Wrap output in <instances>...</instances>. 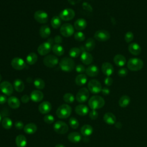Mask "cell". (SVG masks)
I'll use <instances>...</instances> for the list:
<instances>
[{"mask_svg": "<svg viewBox=\"0 0 147 147\" xmlns=\"http://www.w3.org/2000/svg\"><path fill=\"white\" fill-rule=\"evenodd\" d=\"M59 66L62 71L66 72H69L74 69L75 63L72 58L65 57L61 59L59 62Z\"/></svg>", "mask_w": 147, "mask_h": 147, "instance_id": "1", "label": "cell"}, {"mask_svg": "<svg viewBox=\"0 0 147 147\" xmlns=\"http://www.w3.org/2000/svg\"><path fill=\"white\" fill-rule=\"evenodd\" d=\"M88 103L92 110H96L103 107L105 104V101L100 96L94 95L90 98Z\"/></svg>", "mask_w": 147, "mask_h": 147, "instance_id": "2", "label": "cell"}, {"mask_svg": "<svg viewBox=\"0 0 147 147\" xmlns=\"http://www.w3.org/2000/svg\"><path fill=\"white\" fill-rule=\"evenodd\" d=\"M144 66L143 61L136 57H133L129 59L127 63L128 69L131 71H138L141 70Z\"/></svg>", "mask_w": 147, "mask_h": 147, "instance_id": "3", "label": "cell"}, {"mask_svg": "<svg viewBox=\"0 0 147 147\" xmlns=\"http://www.w3.org/2000/svg\"><path fill=\"white\" fill-rule=\"evenodd\" d=\"M71 113V107L67 104H63L57 108L56 114L58 118L60 119H65L70 116Z\"/></svg>", "mask_w": 147, "mask_h": 147, "instance_id": "4", "label": "cell"}, {"mask_svg": "<svg viewBox=\"0 0 147 147\" xmlns=\"http://www.w3.org/2000/svg\"><path fill=\"white\" fill-rule=\"evenodd\" d=\"M88 89L92 94H98L102 91V85L100 83L96 80L92 79L88 83Z\"/></svg>", "mask_w": 147, "mask_h": 147, "instance_id": "5", "label": "cell"}, {"mask_svg": "<svg viewBox=\"0 0 147 147\" xmlns=\"http://www.w3.org/2000/svg\"><path fill=\"white\" fill-rule=\"evenodd\" d=\"M68 125L62 121H57L53 125V129L58 134H65L68 131Z\"/></svg>", "mask_w": 147, "mask_h": 147, "instance_id": "6", "label": "cell"}, {"mask_svg": "<svg viewBox=\"0 0 147 147\" xmlns=\"http://www.w3.org/2000/svg\"><path fill=\"white\" fill-rule=\"evenodd\" d=\"M60 32L63 36L69 37L74 33V28L71 24H64L60 27Z\"/></svg>", "mask_w": 147, "mask_h": 147, "instance_id": "7", "label": "cell"}, {"mask_svg": "<svg viewBox=\"0 0 147 147\" xmlns=\"http://www.w3.org/2000/svg\"><path fill=\"white\" fill-rule=\"evenodd\" d=\"M59 63L58 58L53 55H48L46 56L43 59L44 64L49 68H53L55 67Z\"/></svg>", "mask_w": 147, "mask_h": 147, "instance_id": "8", "label": "cell"}, {"mask_svg": "<svg viewBox=\"0 0 147 147\" xmlns=\"http://www.w3.org/2000/svg\"><path fill=\"white\" fill-rule=\"evenodd\" d=\"M89 97V90L83 87L80 88L76 94V99L79 103H84L87 100Z\"/></svg>", "mask_w": 147, "mask_h": 147, "instance_id": "9", "label": "cell"}, {"mask_svg": "<svg viewBox=\"0 0 147 147\" xmlns=\"http://www.w3.org/2000/svg\"><path fill=\"white\" fill-rule=\"evenodd\" d=\"M75 16V11L71 8H68L64 9L60 13L59 17L61 18V20L66 21L72 20Z\"/></svg>", "mask_w": 147, "mask_h": 147, "instance_id": "10", "label": "cell"}, {"mask_svg": "<svg viewBox=\"0 0 147 147\" xmlns=\"http://www.w3.org/2000/svg\"><path fill=\"white\" fill-rule=\"evenodd\" d=\"M95 40L99 41H106L110 39V34L106 30H97L94 36Z\"/></svg>", "mask_w": 147, "mask_h": 147, "instance_id": "11", "label": "cell"}, {"mask_svg": "<svg viewBox=\"0 0 147 147\" xmlns=\"http://www.w3.org/2000/svg\"><path fill=\"white\" fill-rule=\"evenodd\" d=\"M34 18L40 24H45L48 21V14L43 10H37L34 14Z\"/></svg>", "mask_w": 147, "mask_h": 147, "instance_id": "12", "label": "cell"}, {"mask_svg": "<svg viewBox=\"0 0 147 147\" xmlns=\"http://www.w3.org/2000/svg\"><path fill=\"white\" fill-rule=\"evenodd\" d=\"M11 65L16 70H22L25 68L26 64L22 59L16 57L12 59L11 61Z\"/></svg>", "mask_w": 147, "mask_h": 147, "instance_id": "13", "label": "cell"}, {"mask_svg": "<svg viewBox=\"0 0 147 147\" xmlns=\"http://www.w3.org/2000/svg\"><path fill=\"white\" fill-rule=\"evenodd\" d=\"M52 44L48 41L41 43L37 48V52L41 56L47 55L52 49Z\"/></svg>", "mask_w": 147, "mask_h": 147, "instance_id": "14", "label": "cell"}, {"mask_svg": "<svg viewBox=\"0 0 147 147\" xmlns=\"http://www.w3.org/2000/svg\"><path fill=\"white\" fill-rule=\"evenodd\" d=\"M1 91L6 95L10 96L13 92V87L8 81H3L0 84Z\"/></svg>", "mask_w": 147, "mask_h": 147, "instance_id": "15", "label": "cell"}, {"mask_svg": "<svg viewBox=\"0 0 147 147\" xmlns=\"http://www.w3.org/2000/svg\"><path fill=\"white\" fill-rule=\"evenodd\" d=\"M101 69L103 74L107 76H110L114 72V67L113 65L109 62L103 63L102 65Z\"/></svg>", "mask_w": 147, "mask_h": 147, "instance_id": "16", "label": "cell"}, {"mask_svg": "<svg viewBox=\"0 0 147 147\" xmlns=\"http://www.w3.org/2000/svg\"><path fill=\"white\" fill-rule=\"evenodd\" d=\"M52 105L48 101H44L38 106V111L43 114H47L51 111Z\"/></svg>", "mask_w": 147, "mask_h": 147, "instance_id": "17", "label": "cell"}, {"mask_svg": "<svg viewBox=\"0 0 147 147\" xmlns=\"http://www.w3.org/2000/svg\"><path fill=\"white\" fill-rule=\"evenodd\" d=\"M128 51L134 56L139 55L141 52V48L139 44L136 42H131L128 45Z\"/></svg>", "mask_w": 147, "mask_h": 147, "instance_id": "18", "label": "cell"}, {"mask_svg": "<svg viewBox=\"0 0 147 147\" xmlns=\"http://www.w3.org/2000/svg\"><path fill=\"white\" fill-rule=\"evenodd\" d=\"M30 98L33 102H39L42 100L44 98V94L40 90H33L30 94Z\"/></svg>", "mask_w": 147, "mask_h": 147, "instance_id": "19", "label": "cell"}, {"mask_svg": "<svg viewBox=\"0 0 147 147\" xmlns=\"http://www.w3.org/2000/svg\"><path fill=\"white\" fill-rule=\"evenodd\" d=\"M81 61L85 65L90 64L93 60V57L91 53L88 52L83 51L80 55Z\"/></svg>", "mask_w": 147, "mask_h": 147, "instance_id": "20", "label": "cell"}, {"mask_svg": "<svg viewBox=\"0 0 147 147\" xmlns=\"http://www.w3.org/2000/svg\"><path fill=\"white\" fill-rule=\"evenodd\" d=\"M86 74L90 77L96 76L99 72V68L96 65H91L86 69Z\"/></svg>", "mask_w": 147, "mask_h": 147, "instance_id": "21", "label": "cell"}, {"mask_svg": "<svg viewBox=\"0 0 147 147\" xmlns=\"http://www.w3.org/2000/svg\"><path fill=\"white\" fill-rule=\"evenodd\" d=\"M87 25V23L86 20L83 18H79L74 22V28L78 31H81L86 28Z\"/></svg>", "mask_w": 147, "mask_h": 147, "instance_id": "22", "label": "cell"}, {"mask_svg": "<svg viewBox=\"0 0 147 147\" xmlns=\"http://www.w3.org/2000/svg\"><path fill=\"white\" fill-rule=\"evenodd\" d=\"M7 103L8 105L12 109H17L20 107V101L18 99V98H17L16 96H10L8 99H7Z\"/></svg>", "mask_w": 147, "mask_h": 147, "instance_id": "23", "label": "cell"}, {"mask_svg": "<svg viewBox=\"0 0 147 147\" xmlns=\"http://www.w3.org/2000/svg\"><path fill=\"white\" fill-rule=\"evenodd\" d=\"M113 61L117 66L123 67L126 64V60L124 56L120 54H118L114 57Z\"/></svg>", "mask_w": 147, "mask_h": 147, "instance_id": "24", "label": "cell"}, {"mask_svg": "<svg viewBox=\"0 0 147 147\" xmlns=\"http://www.w3.org/2000/svg\"><path fill=\"white\" fill-rule=\"evenodd\" d=\"M75 112L77 114L79 115L84 116L88 113L89 109L86 105H79L75 107Z\"/></svg>", "mask_w": 147, "mask_h": 147, "instance_id": "25", "label": "cell"}, {"mask_svg": "<svg viewBox=\"0 0 147 147\" xmlns=\"http://www.w3.org/2000/svg\"><path fill=\"white\" fill-rule=\"evenodd\" d=\"M103 121L108 125H114L116 122V117L113 113L107 112L103 116Z\"/></svg>", "mask_w": 147, "mask_h": 147, "instance_id": "26", "label": "cell"}, {"mask_svg": "<svg viewBox=\"0 0 147 147\" xmlns=\"http://www.w3.org/2000/svg\"><path fill=\"white\" fill-rule=\"evenodd\" d=\"M80 133L84 137H88L93 133V128L90 125H84L80 129Z\"/></svg>", "mask_w": 147, "mask_h": 147, "instance_id": "27", "label": "cell"}, {"mask_svg": "<svg viewBox=\"0 0 147 147\" xmlns=\"http://www.w3.org/2000/svg\"><path fill=\"white\" fill-rule=\"evenodd\" d=\"M51 33V29L47 25H42L40 28L39 34L40 36L43 38H48L50 36Z\"/></svg>", "mask_w": 147, "mask_h": 147, "instance_id": "28", "label": "cell"}, {"mask_svg": "<svg viewBox=\"0 0 147 147\" xmlns=\"http://www.w3.org/2000/svg\"><path fill=\"white\" fill-rule=\"evenodd\" d=\"M37 129L36 125L34 123H29L26 124L24 127V131L25 133L28 134H34Z\"/></svg>", "mask_w": 147, "mask_h": 147, "instance_id": "29", "label": "cell"}, {"mask_svg": "<svg viewBox=\"0 0 147 147\" xmlns=\"http://www.w3.org/2000/svg\"><path fill=\"white\" fill-rule=\"evenodd\" d=\"M68 140L72 143H78L82 140V136L78 132H72L68 136Z\"/></svg>", "mask_w": 147, "mask_h": 147, "instance_id": "30", "label": "cell"}, {"mask_svg": "<svg viewBox=\"0 0 147 147\" xmlns=\"http://www.w3.org/2000/svg\"><path fill=\"white\" fill-rule=\"evenodd\" d=\"M16 144L17 147H26L27 140L26 137L22 135H18L16 138Z\"/></svg>", "mask_w": 147, "mask_h": 147, "instance_id": "31", "label": "cell"}, {"mask_svg": "<svg viewBox=\"0 0 147 147\" xmlns=\"http://www.w3.org/2000/svg\"><path fill=\"white\" fill-rule=\"evenodd\" d=\"M87 81V76L85 74H80L76 76L75 78V83L79 86H82L84 85Z\"/></svg>", "mask_w": 147, "mask_h": 147, "instance_id": "32", "label": "cell"}, {"mask_svg": "<svg viewBox=\"0 0 147 147\" xmlns=\"http://www.w3.org/2000/svg\"><path fill=\"white\" fill-rule=\"evenodd\" d=\"M13 86L15 90L18 92H22L25 88V85L24 82L19 79H17L13 83Z\"/></svg>", "mask_w": 147, "mask_h": 147, "instance_id": "33", "label": "cell"}, {"mask_svg": "<svg viewBox=\"0 0 147 147\" xmlns=\"http://www.w3.org/2000/svg\"><path fill=\"white\" fill-rule=\"evenodd\" d=\"M130 102V98L129 96L126 95H122L118 100V105L121 107H127Z\"/></svg>", "mask_w": 147, "mask_h": 147, "instance_id": "34", "label": "cell"}, {"mask_svg": "<svg viewBox=\"0 0 147 147\" xmlns=\"http://www.w3.org/2000/svg\"><path fill=\"white\" fill-rule=\"evenodd\" d=\"M52 50L53 53L58 56H62L64 53V48L60 44H54L52 47Z\"/></svg>", "mask_w": 147, "mask_h": 147, "instance_id": "35", "label": "cell"}, {"mask_svg": "<svg viewBox=\"0 0 147 147\" xmlns=\"http://www.w3.org/2000/svg\"><path fill=\"white\" fill-rule=\"evenodd\" d=\"M38 59V56L36 53L31 52L28 55L26 58V62L29 65H33L35 64Z\"/></svg>", "mask_w": 147, "mask_h": 147, "instance_id": "36", "label": "cell"}, {"mask_svg": "<svg viewBox=\"0 0 147 147\" xmlns=\"http://www.w3.org/2000/svg\"><path fill=\"white\" fill-rule=\"evenodd\" d=\"M95 47V40L92 38H88L84 44V49L87 51H92Z\"/></svg>", "mask_w": 147, "mask_h": 147, "instance_id": "37", "label": "cell"}, {"mask_svg": "<svg viewBox=\"0 0 147 147\" xmlns=\"http://www.w3.org/2000/svg\"><path fill=\"white\" fill-rule=\"evenodd\" d=\"M51 26H52L53 28L58 29L59 27L61 26V20L59 17V16H55L51 19Z\"/></svg>", "mask_w": 147, "mask_h": 147, "instance_id": "38", "label": "cell"}, {"mask_svg": "<svg viewBox=\"0 0 147 147\" xmlns=\"http://www.w3.org/2000/svg\"><path fill=\"white\" fill-rule=\"evenodd\" d=\"M2 127L5 129H10L13 126V122L11 119L8 117H5L1 121Z\"/></svg>", "mask_w": 147, "mask_h": 147, "instance_id": "39", "label": "cell"}, {"mask_svg": "<svg viewBox=\"0 0 147 147\" xmlns=\"http://www.w3.org/2000/svg\"><path fill=\"white\" fill-rule=\"evenodd\" d=\"M81 53V49L78 47H73L69 51V55L71 57L76 58Z\"/></svg>", "mask_w": 147, "mask_h": 147, "instance_id": "40", "label": "cell"}, {"mask_svg": "<svg viewBox=\"0 0 147 147\" xmlns=\"http://www.w3.org/2000/svg\"><path fill=\"white\" fill-rule=\"evenodd\" d=\"M35 87L38 90H42L45 87V82L41 78H36L33 82Z\"/></svg>", "mask_w": 147, "mask_h": 147, "instance_id": "41", "label": "cell"}, {"mask_svg": "<svg viewBox=\"0 0 147 147\" xmlns=\"http://www.w3.org/2000/svg\"><path fill=\"white\" fill-rule=\"evenodd\" d=\"M63 100L67 103H72L75 100V96L71 93H66L63 96Z\"/></svg>", "mask_w": 147, "mask_h": 147, "instance_id": "42", "label": "cell"}, {"mask_svg": "<svg viewBox=\"0 0 147 147\" xmlns=\"http://www.w3.org/2000/svg\"><path fill=\"white\" fill-rule=\"evenodd\" d=\"M69 124L71 127L73 129H76L79 126V121L77 120L76 118L74 117H71L69 119Z\"/></svg>", "mask_w": 147, "mask_h": 147, "instance_id": "43", "label": "cell"}, {"mask_svg": "<svg viewBox=\"0 0 147 147\" xmlns=\"http://www.w3.org/2000/svg\"><path fill=\"white\" fill-rule=\"evenodd\" d=\"M74 38L78 41H83L85 40V36L83 32L79 31L74 34Z\"/></svg>", "mask_w": 147, "mask_h": 147, "instance_id": "44", "label": "cell"}, {"mask_svg": "<svg viewBox=\"0 0 147 147\" xmlns=\"http://www.w3.org/2000/svg\"><path fill=\"white\" fill-rule=\"evenodd\" d=\"M133 38H134V34L131 32H126L124 36V40L127 43H129L131 41H132Z\"/></svg>", "mask_w": 147, "mask_h": 147, "instance_id": "45", "label": "cell"}, {"mask_svg": "<svg viewBox=\"0 0 147 147\" xmlns=\"http://www.w3.org/2000/svg\"><path fill=\"white\" fill-rule=\"evenodd\" d=\"M44 121L47 124H51L55 121V118L51 114H47L43 118Z\"/></svg>", "mask_w": 147, "mask_h": 147, "instance_id": "46", "label": "cell"}, {"mask_svg": "<svg viewBox=\"0 0 147 147\" xmlns=\"http://www.w3.org/2000/svg\"><path fill=\"white\" fill-rule=\"evenodd\" d=\"M89 117L92 120L96 119L98 117V113L96 110H92L89 113Z\"/></svg>", "mask_w": 147, "mask_h": 147, "instance_id": "47", "label": "cell"}, {"mask_svg": "<svg viewBox=\"0 0 147 147\" xmlns=\"http://www.w3.org/2000/svg\"><path fill=\"white\" fill-rule=\"evenodd\" d=\"M128 71L126 68H121L118 71V75L120 77H125L127 75Z\"/></svg>", "mask_w": 147, "mask_h": 147, "instance_id": "48", "label": "cell"}, {"mask_svg": "<svg viewBox=\"0 0 147 147\" xmlns=\"http://www.w3.org/2000/svg\"><path fill=\"white\" fill-rule=\"evenodd\" d=\"M75 70L77 72L80 73V74H82L86 71L85 67H84V65H83L82 64L77 65L75 67Z\"/></svg>", "mask_w": 147, "mask_h": 147, "instance_id": "49", "label": "cell"}, {"mask_svg": "<svg viewBox=\"0 0 147 147\" xmlns=\"http://www.w3.org/2000/svg\"><path fill=\"white\" fill-rule=\"evenodd\" d=\"M82 7H83V8L84 10H86V11H87L91 12V11H92V8L91 6L89 3H87V2H84V3H83V4H82Z\"/></svg>", "mask_w": 147, "mask_h": 147, "instance_id": "50", "label": "cell"}, {"mask_svg": "<svg viewBox=\"0 0 147 147\" xmlns=\"http://www.w3.org/2000/svg\"><path fill=\"white\" fill-rule=\"evenodd\" d=\"M104 83L106 86H110L111 85H112V84L113 83V80L111 77L107 76L106 78H105V79L104 80Z\"/></svg>", "mask_w": 147, "mask_h": 147, "instance_id": "51", "label": "cell"}, {"mask_svg": "<svg viewBox=\"0 0 147 147\" xmlns=\"http://www.w3.org/2000/svg\"><path fill=\"white\" fill-rule=\"evenodd\" d=\"M14 126L16 127V128L18 130H21V129H24V123L22 122L21 121H17L15 122L14 123Z\"/></svg>", "mask_w": 147, "mask_h": 147, "instance_id": "52", "label": "cell"}, {"mask_svg": "<svg viewBox=\"0 0 147 147\" xmlns=\"http://www.w3.org/2000/svg\"><path fill=\"white\" fill-rule=\"evenodd\" d=\"M30 98L29 97V96H28V95H24L21 98V100L22 103H26L28 102H29V100H30Z\"/></svg>", "mask_w": 147, "mask_h": 147, "instance_id": "53", "label": "cell"}, {"mask_svg": "<svg viewBox=\"0 0 147 147\" xmlns=\"http://www.w3.org/2000/svg\"><path fill=\"white\" fill-rule=\"evenodd\" d=\"M63 41V39L59 35H57L54 38V42L57 44H60Z\"/></svg>", "mask_w": 147, "mask_h": 147, "instance_id": "54", "label": "cell"}, {"mask_svg": "<svg viewBox=\"0 0 147 147\" xmlns=\"http://www.w3.org/2000/svg\"><path fill=\"white\" fill-rule=\"evenodd\" d=\"M7 101V99L5 95H0V104L1 105L5 103Z\"/></svg>", "mask_w": 147, "mask_h": 147, "instance_id": "55", "label": "cell"}, {"mask_svg": "<svg viewBox=\"0 0 147 147\" xmlns=\"http://www.w3.org/2000/svg\"><path fill=\"white\" fill-rule=\"evenodd\" d=\"M101 92H102V93L103 95H107L109 94V93H110V90H109L108 88H107V87H104V88H103L102 89Z\"/></svg>", "mask_w": 147, "mask_h": 147, "instance_id": "56", "label": "cell"}, {"mask_svg": "<svg viewBox=\"0 0 147 147\" xmlns=\"http://www.w3.org/2000/svg\"><path fill=\"white\" fill-rule=\"evenodd\" d=\"M115 126L116 128H117L118 129H120L122 128V123L121 122H115Z\"/></svg>", "mask_w": 147, "mask_h": 147, "instance_id": "57", "label": "cell"}, {"mask_svg": "<svg viewBox=\"0 0 147 147\" xmlns=\"http://www.w3.org/2000/svg\"><path fill=\"white\" fill-rule=\"evenodd\" d=\"M47 41H48V42H49L51 44H52L53 42V40L52 38H49V39L47 40Z\"/></svg>", "mask_w": 147, "mask_h": 147, "instance_id": "58", "label": "cell"}, {"mask_svg": "<svg viewBox=\"0 0 147 147\" xmlns=\"http://www.w3.org/2000/svg\"><path fill=\"white\" fill-rule=\"evenodd\" d=\"M55 147H65L64 145L63 144H57Z\"/></svg>", "mask_w": 147, "mask_h": 147, "instance_id": "59", "label": "cell"}, {"mask_svg": "<svg viewBox=\"0 0 147 147\" xmlns=\"http://www.w3.org/2000/svg\"><path fill=\"white\" fill-rule=\"evenodd\" d=\"M1 120H2V115H1V114L0 113V122H1Z\"/></svg>", "mask_w": 147, "mask_h": 147, "instance_id": "60", "label": "cell"}, {"mask_svg": "<svg viewBox=\"0 0 147 147\" xmlns=\"http://www.w3.org/2000/svg\"><path fill=\"white\" fill-rule=\"evenodd\" d=\"M1 80H2V76H1V75L0 74V82H1Z\"/></svg>", "mask_w": 147, "mask_h": 147, "instance_id": "61", "label": "cell"}]
</instances>
